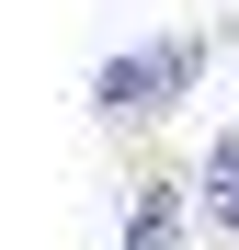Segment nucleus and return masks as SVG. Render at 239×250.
Segmentation results:
<instances>
[{
    "label": "nucleus",
    "instance_id": "f257e3e1",
    "mask_svg": "<svg viewBox=\"0 0 239 250\" xmlns=\"http://www.w3.org/2000/svg\"><path fill=\"white\" fill-rule=\"evenodd\" d=\"M182 91H194V46H148V57H114V68L91 80V103H103V125H137V137H148V125L171 114Z\"/></svg>",
    "mask_w": 239,
    "mask_h": 250
},
{
    "label": "nucleus",
    "instance_id": "f03ea898",
    "mask_svg": "<svg viewBox=\"0 0 239 250\" xmlns=\"http://www.w3.org/2000/svg\"><path fill=\"white\" fill-rule=\"evenodd\" d=\"M171 239H182V182H171V159L137 137V159H126V250H171Z\"/></svg>",
    "mask_w": 239,
    "mask_h": 250
}]
</instances>
